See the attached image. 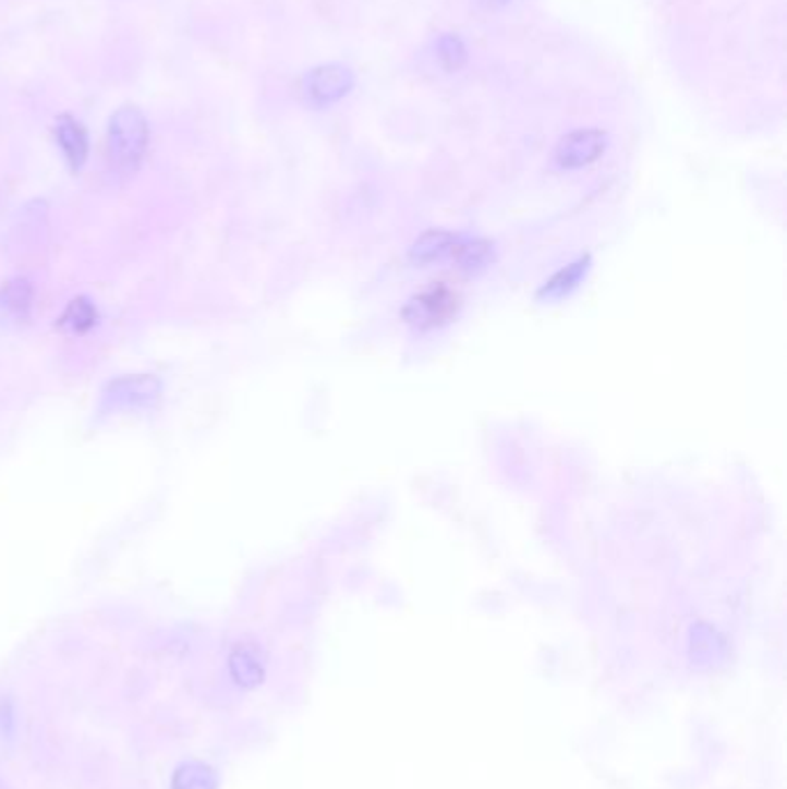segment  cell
Returning <instances> with one entry per match:
<instances>
[{"instance_id": "cell-4", "label": "cell", "mask_w": 787, "mask_h": 789, "mask_svg": "<svg viewBox=\"0 0 787 789\" xmlns=\"http://www.w3.org/2000/svg\"><path fill=\"white\" fill-rule=\"evenodd\" d=\"M605 144L607 139L601 130H576L559 142L555 157L564 169H580L596 162Z\"/></svg>"}, {"instance_id": "cell-3", "label": "cell", "mask_w": 787, "mask_h": 789, "mask_svg": "<svg viewBox=\"0 0 787 789\" xmlns=\"http://www.w3.org/2000/svg\"><path fill=\"white\" fill-rule=\"evenodd\" d=\"M458 312V295L448 289H429L407 307V319L419 328H435Z\"/></svg>"}, {"instance_id": "cell-10", "label": "cell", "mask_w": 787, "mask_h": 789, "mask_svg": "<svg viewBox=\"0 0 787 789\" xmlns=\"http://www.w3.org/2000/svg\"><path fill=\"white\" fill-rule=\"evenodd\" d=\"M95 324H97V309L88 299H84V295H78V299L70 301V305L63 312V317L58 319V326L72 335L88 332Z\"/></svg>"}, {"instance_id": "cell-6", "label": "cell", "mask_w": 787, "mask_h": 789, "mask_svg": "<svg viewBox=\"0 0 787 789\" xmlns=\"http://www.w3.org/2000/svg\"><path fill=\"white\" fill-rule=\"evenodd\" d=\"M56 144L61 148L65 162L72 171H82L88 160V132L72 116H61L53 128Z\"/></svg>"}, {"instance_id": "cell-8", "label": "cell", "mask_w": 787, "mask_h": 789, "mask_svg": "<svg viewBox=\"0 0 787 789\" xmlns=\"http://www.w3.org/2000/svg\"><path fill=\"white\" fill-rule=\"evenodd\" d=\"M229 672L231 679L243 688L259 685L264 681V665L257 648H252L247 644L235 646L229 656Z\"/></svg>"}, {"instance_id": "cell-1", "label": "cell", "mask_w": 787, "mask_h": 789, "mask_svg": "<svg viewBox=\"0 0 787 789\" xmlns=\"http://www.w3.org/2000/svg\"><path fill=\"white\" fill-rule=\"evenodd\" d=\"M148 136H150L148 121L140 107L134 105L118 107L111 113L107 128L109 165L121 173L134 171L140 167L142 157L148 148Z\"/></svg>"}, {"instance_id": "cell-9", "label": "cell", "mask_w": 787, "mask_h": 789, "mask_svg": "<svg viewBox=\"0 0 787 789\" xmlns=\"http://www.w3.org/2000/svg\"><path fill=\"white\" fill-rule=\"evenodd\" d=\"M171 789H218V776L204 762H185L173 772Z\"/></svg>"}, {"instance_id": "cell-5", "label": "cell", "mask_w": 787, "mask_h": 789, "mask_svg": "<svg viewBox=\"0 0 787 789\" xmlns=\"http://www.w3.org/2000/svg\"><path fill=\"white\" fill-rule=\"evenodd\" d=\"M33 295V284L26 278H16L0 287V326H24L31 319Z\"/></svg>"}, {"instance_id": "cell-7", "label": "cell", "mask_w": 787, "mask_h": 789, "mask_svg": "<svg viewBox=\"0 0 787 789\" xmlns=\"http://www.w3.org/2000/svg\"><path fill=\"white\" fill-rule=\"evenodd\" d=\"M351 86V76L347 70L328 65L314 70L307 76V95L314 102H332L342 97Z\"/></svg>"}, {"instance_id": "cell-2", "label": "cell", "mask_w": 787, "mask_h": 789, "mask_svg": "<svg viewBox=\"0 0 787 789\" xmlns=\"http://www.w3.org/2000/svg\"><path fill=\"white\" fill-rule=\"evenodd\" d=\"M162 394V384L153 374H130V377H118L107 384L100 398L102 413L118 411H140L157 404Z\"/></svg>"}, {"instance_id": "cell-11", "label": "cell", "mask_w": 787, "mask_h": 789, "mask_svg": "<svg viewBox=\"0 0 787 789\" xmlns=\"http://www.w3.org/2000/svg\"><path fill=\"white\" fill-rule=\"evenodd\" d=\"M580 275H582L580 264H576V266H568L566 270H561V272L557 275V278H555L553 282L547 284V289H545V291H547L549 295H559V293H564L566 289H570L573 284H578Z\"/></svg>"}]
</instances>
